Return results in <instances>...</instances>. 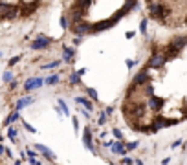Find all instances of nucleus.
<instances>
[{
	"label": "nucleus",
	"instance_id": "10",
	"mask_svg": "<svg viewBox=\"0 0 187 165\" xmlns=\"http://www.w3.org/2000/svg\"><path fill=\"white\" fill-rule=\"evenodd\" d=\"M9 138H11V139H15V138H17V130H13V129H11V130H9Z\"/></svg>",
	"mask_w": 187,
	"mask_h": 165
},
{
	"label": "nucleus",
	"instance_id": "8",
	"mask_svg": "<svg viewBox=\"0 0 187 165\" xmlns=\"http://www.w3.org/2000/svg\"><path fill=\"white\" fill-rule=\"evenodd\" d=\"M57 81H59V77H57V75H52V77H50L48 81H46V83H48V84H55Z\"/></svg>",
	"mask_w": 187,
	"mask_h": 165
},
{
	"label": "nucleus",
	"instance_id": "7",
	"mask_svg": "<svg viewBox=\"0 0 187 165\" xmlns=\"http://www.w3.org/2000/svg\"><path fill=\"white\" fill-rule=\"evenodd\" d=\"M77 101H79V103H83V105H84V106H88V110H90V108H92V103H90V101H86V99H83V97H79V99H77Z\"/></svg>",
	"mask_w": 187,
	"mask_h": 165
},
{
	"label": "nucleus",
	"instance_id": "4",
	"mask_svg": "<svg viewBox=\"0 0 187 165\" xmlns=\"http://www.w3.org/2000/svg\"><path fill=\"white\" fill-rule=\"evenodd\" d=\"M42 84V81L40 79H31V81H28L26 83V90H33V88H39Z\"/></svg>",
	"mask_w": 187,
	"mask_h": 165
},
{
	"label": "nucleus",
	"instance_id": "12",
	"mask_svg": "<svg viewBox=\"0 0 187 165\" xmlns=\"http://www.w3.org/2000/svg\"><path fill=\"white\" fill-rule=\"evenodd\" d=\"M72 83H79V77H77V75H72Z\"/></svg>",
	"mask_w": 187,
	"mask_h": 165
},
{
	"label": "nucleus",
	"instance_id": "2",
	"mask_svg": "<svg viewBox=\"0 0 187 165\" xmlns=\"http://www.w3.org/2000/svg\"><path fill=\"white\" fill-rule=\"evenodd\" d=\"M149 15L171 28L187 26V0H147Z\"/></svg>",
	"mask_w": 187,
	"mask_h": 165
},
{
	"label": "nucleus",
	"instance_id": "11",
	"mask_svg": "<svg viewBox=\"0 0 187 165\" xmlns=\"http://www.w3.org/2000/svg\"><path fill=\"white\" fill-rule=\"evenodd\" d=\"M145 30H147V20L141 22V31H145Z\"/></svg>",
	"mask_w": 187,
	"mask_h": 165
},
{
	"label": "nucleus",
	"instance_id": "5",
	"mask_svg": "<svg viewBox=\"0 0 187 165\" xmlns=\"http://www.w3.org/2000/svg\"><path fill=\"white\" fill-rule=\"evenodd\" d=\"M112 151H114L116 154H125V147H123L121 143H116V145L112 147Z\"/></svg>",
	"mask_w": 187,
	"mask_h": 165
},
{
	"label": "nucleus",
	"instance_id": "9",
	"mask_svg": "<svg viewBox=\"0 0 187 165\" xmlns=\"http://www.w3.org/2000/svg\"><path fill=\"white\" fill-rule=\"evenodd\" d=\"M30 103V99H22V101H18V105H17V108H22L24 105H28Z\"/></svg>",
	"mask_w": 187,
	"mask_h": 165
},
{
	"label": "nucleus",
	"instance_id": "1",
	"mask_svg": "<svg viewBox=\"0 0 187 165\" xmlns=\"http://www.w3.org/2000/svg\"><path fill=\"white\" fill-rule=\"evenodd\" d=\"M163 62L143 68L145 84H130L123 112L136 130H158L187 117V35L160 46Z\"/></svg>",
	"mask_w": 187,
	"mask_h": 165
},
{
	"label": "nucleus",
	"instance_id": "3",
	"mask_svg": "<svg viewBox=\"0 0 187 165\" xmlns=\"http://www.w3.org/2000/svg\"><path fill=\"white\" fill-rule=\"evenodd\" d=\"M46 44H50V39H44V37H40L39 40H35V42L31 44V48H33V50H39V48H44Z\"/></svg>",
	"mask_w": 187,
	"mask_h": 165
},
{
	"label": "nucleus",
	"instance_id": "6",
	"mask_svg": "<svg viewBox=\"0 0 187 165\" xmlns=\"http://www.w3.org/2000/svg\"><path fill=\"white\" fill-rule=\"evenodd\" d=\"M84 143H86L88 147H92V139H90V130H88V129L84 130Z\"/></svg>",
	"mask_w": 187,
	"mask_h": 165
}]
</instances>
